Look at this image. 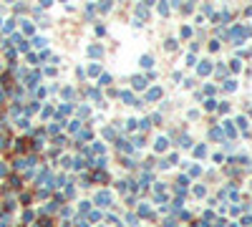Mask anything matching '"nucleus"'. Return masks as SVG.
<instances>
[{
	"label": "nucleus",
	"mask_w": 252,
	"mask_h": 227,
	"mask_svg": "<svg viewBox=\"0 0 252 227\" xmlns=\"http://www.w3.org/2000/svg\"><path fill=\"white\" fill-rule=\"evenodd\" d=\"M159 96H161V88H151V91H149V99H151V101L159 99Z\"/></svg>",
	"instance_id": "obj_3"
},
{
	"label": "nucleus",
	"mask_w": 252,
	"mask_h": 227,
	"mask_svg": "<svg viewBox=\"0 0 252 227\" xmlns=\"http://www.w3.org/2000/svg\"><path fill=\"white\" fill-rule=\"evenodd\" d=\"M134 86H136V88H144V86H146V78H141V76H136V78H134Z\"/></svg>",
	"instance_id": "obj_2"
},
{
	"label": "nucleus",
	"mask_w": 252,
	"mask_h": 227,
	"mask_svg": "<svg viewBox=\"0 0 252 227\" xmlns=\"http://www.w3.org/2000/svg\"><path fill=\"white\" fill-rule=\"evenodd\" d=\"M88 53H91V56H101V48H99V46H91Z\"/></svg>",
	"instance_id": "obj_4"
},
{
	"label": "nucleus",
	"mask_w": 252,
	"mask_h": 227,
	"mask_svg": "<svg viewBox=\"0 0 252 227\" xmlns=\"http://www.w3.org/2000/svg\"><path fill=\"white\" fill-rule=\"evenodd\" d=\"M199 73H209V63H202L199 66Z\"/></svg>",
	"instance_id": "obj_8"
},
{
	"label": "nucleus",
	"mask_w": 252,
	"mask_h": 227,
	"mask_svg": "<svg viewBox=\"0 0 252 227\" xmlns=\"http://www.w3.org/2000/svg\"><path fill=\"white\" fill-rule=\"evenodd\" d=\"M96 202H99V204H108L111 202V194L108 192H99V194H96Z\"/></svg>",
	"instance_id": "obj_1"
},
{
	"label": "nucleus",
	"mask_w": 252,
	"mask_h": 227,
	"mask_svg": "<svg viewBox=\"0 0 252 227\" xmlns=\"http://www.w3.org/2000/svg\"><path fill=\"white\" fill-rule=\"evenodd\" d=\"M157 149L164 151V149H166V139H159V141H157Z\"/></svg>",
	"instance_id": "obj_6"
},
{
	"label": "nucleus",
	"mask_w": 252,
	"mask_h": 227,
	"mask_svg": "<svg viewBox=\"0 0 252 227\" xmlns=\"http://www.w3.org/2000/svg\"><path fill=\"white\" fill-rule=\"evenodd\" d=\"M121 99H124L126 104H131V101H134V96H131V93H129V91H124V93H121Z\"/></svg>",
	"instance_id": "obj_5"
},
{
	"label": "nucleus",
	"mask_w": 252,
	"mask_h": 227,
	"mask_svg": "<svg viewBox=\"0 0 252 227\" xmlns=\"http://www.w3.org/2000/svg\"><path fill=\"white\" fill-rule=\"evenodd\" d=\"M76 227H88V222H83V220H78V222H76Z\"/></svg>",
	"instance_id": "obj_9"
},
{
	"label": "nucleus",
	"mask_w": 252,
	"mask_h": 227,
	"mask_svg": "<svg viewBox=\"0 0 252 227\" xmlns=\"http://www.w3.org/2000/svg\"><path fill=\"white\" fill-rule=\"evenodd\" d=\"M141 66H146V68L151 66V58H149V56H144V58H141Z\"/></svg>",
	"instance_id": "obj_7"
}]
</instances>
